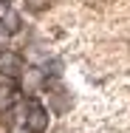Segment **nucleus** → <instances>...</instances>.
<instances>
[{
    "instance_id": "obj_1",
    "label": "nucleus",
    "mask_w": 130,
    "mask_h": 133,
    "mask_svg": "<svg viewBox=\"0 0 130 133\" xmlns=\"http://www.w3.org/2000/svg\"><path fill=\"white\" fill-rule=\"evenodd\" d=\"M23 125H26L31 133H43L48 128V110L40 105V102H28L26 116H23Z\"/></svg>"
},
{
    "instance_id": "obj_2",
    "label": "nucleus",
    "mask_w": 130,
    "mask_h": 133,
    "mask_svg": "<svg viewBox=\"0 0 130 133\" xmlns=\"http://www.w3.org/2000/svg\"><path fill=\"white\" fill-rule=\"evenodd\" d=\"M23 71V59H20V54L14 51H0V74H6V77H14V74H20Z\"/></svg>"
},
{
    "instance_id": "obj_3",
    "label": "nucleus",
    "mask_w": 130,
    "mask_h": 133,
    "mask_svg": "<svg viewBox=\"0 0 130 133\" xmlns=\"http://www.w3.org/2000/svg\"><path fill=\"white\" fill-rule=\"evenodd\" d=\"M20 85H23V91H26V94L37 91V88L43 85V71H40V68H26V71H23V77H20Z\"/></svg>"
},
{
    "instance_id": "obj_4",
    "label": "nucleus",
    "mask_w": 130,
    "mask_h": 133,
    "mask_svg": "<svg viewBox=\"0 0 130 133\" xmlns=\"http://www.w3.org/2000/svg\"><path fill=\"white\" fill-rule=\"evenodd\" d=\"M3 28H6L9 34H17V31H20V14L9 9V11L3 14Z\"/></svg>"
},
{
    "instance_id": "obj_5",
    "label": "nucleus",
    "mask_w": 130,
    "mask_h": 133,
    "mask_svg": "<svg viewBox=\"0 0 130 133\" xmlns=\"http://www.w3.org/2000/svg\"><path fill=\"white\" fill-rule=\"evenodd\" d=\"M11 99H14V88L9 82H0V108H9Z\"/></svg>"
},
{
    "instance_id": "obj_6",
    "label": "nucleus",
    "mask_w": 130,
    "mask_h": 133,
    "mask_svg": "<svg viewBox=\"0 0 130 133\" xmlns=\"http://www.w3.org/2000/svg\"><path fill=\"white\" fill-rule=\"evenodd\" d=\"M51 6V0H26V9L28 11H45Z\"/></svg>"
},
{
    "instance_id": "obj_7",
    "label": "nucleus",
    "mask_w": 130,
    "mask_h": 133,
    "mask_svg": "<svg viewBox=\"0 0 130 133\" xmlns=\"http://www.w3.org/2000/svg\"><path fill=\"white\" fill-rule=\"evenodd\" d=\"M6 40H9V31H6V28L0 26V51L6 48Z\"/></svg>"
},
{
    "instance_id": "obj_8",
    "label": "nucleus",
    "mask_w": 130,
    "mask_h": 133,
    "mask_svg": "<svg viewBox=\"0 0 130 133\" xmlns=\"http://www.w3.org/2000/svg\"><path fill=\"white\" fill-rule=\"evenodd\" d=\"M11 133H31V130H28L26 125H14V128H11Z\"/></svg>"
},
{
    "instance_id": "obj_9",
    "label": "nucleus",
    "mask_w": 130,
    "mask_h": 133,
    "mask_svg": "<svg viewBox=\"0 0 130 133\" xmlns=\"http://www.w3.org/2000/svg\"><path fill=\"white\" fill-rule=\"evenodd\" d=\"M0 3H6V0H0Z\"/></svg>"
},
{
    "instance_id": "obj_10",
    "label": "nucleus",
    "mask_w": 130,
    "mask_h": 133,
    "mask_svg": "<svg viewBox=\"0 0 130 133\" xmlns=\"http://www.w3.org/2000/svg\"><path fill=\"white\" fill-rule=\"evenodd\" d=\"M96 3H99V0H96Z\"/></svg>"
}]
</instances>
